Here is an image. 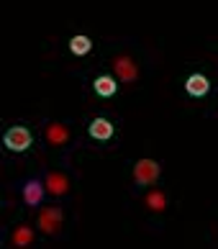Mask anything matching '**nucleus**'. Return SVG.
Segmentation results:
<instances>
[{
    "label": "nucleus",
    "instance_id": "nucleus-1",
    "mask_svg": "<svg viewBox=\"0 0 218 249\" xmlns=\"http://www.w3.org/2000/svg\"><path fill=\"white\" fill-rule=\"evenodd\" d=\"M3 144L8 152H26L34 144V134L26 126H11L3 134Z\"/></svg>",
    "mask_w": 218,
    "mask_h": 249
},
{
    "label": "nucleus",
    "instance_id": "nucleus-2",
    "mask_svg": "<svg viewBox=\"0 0 218 249\" xmlns=\"http://www.w3.org/2000/svg\"><path fill=\"white\" fill-rule=\"evenodd\" d=\"M159 175H162V167H159V162L157 160H139L134 164V180H136V185H154V182L159 180Z\"/></svg>",
    "mask_w": 218,
    "mask_h": 249
},
{
    "label": "nucleus",
    "instance_id": "nucleus-3",
    "mask_svg": "<svg viewBox=\"0 0 218 249\" xmlns=\"http://www.w3.org/2000/svg\"><path fill=\"white\" fill-rule=\"evenodd\" d=\"M62 221H65V211H62L59 206H47V208H41L36 224H39V229L44 234H57L59 226H62Z\"/></svg>",
    "mask_w": 218,
    "mask_h": 249
},
{
    "label": "nucleus",
    "instance_id": "nucleus-4",
    "mask_svg": "<svg viewBox=\"0 0 218 249\" xmlns=\"http://www.w3.org/2000/svg\"><path fill=\"white\" fill-rule=\"evenodd\" d=\"M44 193H47V185H44L41 180L31 178V180H26V182H23V203H26V206H31V208L41 206Z\"/></svg>",
    "mask_w": 218,
    "mask_h": 249
},
{
    "label": "nucleus",
    "instance_id": "nucleus-5",
    "mask_svg": "<svg viewBox=\"0 0 218 249\" xmlns=\"http://www.w3.org/2000/svg\"><path fill=\"white\" fill-rule=\"evenodd\" d=\"M185 90H187L190 98H205L211 93V80L205 75H201V72H193V75L185 80Z\"/></svg>",
    "mask_w": 218,
    "mask_h": 249
},
{
    "label": "nucleus",
    "instance_id": "nucleus-6",
    "mask_svg": "<svg viewBox=\"0 0 218 249\" xmlns=\"http://www.w3.org/2000/svg\"><path fill=\"white\" fill-rule=\"evenodd\" d=\"M113 70H116V77L121 82H134L139 77V67H136V62L131 57H118L113 62Z\"/></svg>",
    "mask_w": 218,
    "mask_h": 249
},
{
    "label": "nucleus",
    "instance_id": "nucleus-7",
    "mask_svg": "<svg viewBox=\"0 0 218 249\" xmlns=\"http://www.w3.org/2000/svg\"><path fill=\"white\" fill-rule=\"evenodd\" d=\"M87 134L93 136L95 142H108L113 136V124L108 121V118H103V116H98V118H93L90 121V128H87Z\"/></svg>",
    "mask_w": 218,
    "mask_h": 249
},
{
    "label": "nucleus",
    "instance_id": "nucleus-8",
    "mask_svg": "<svg viewBox=\"0 0 218 249\" xmlns=\"http://www.w3.org/2000/svg\"><path fill=\"white\" fill-rule=\"evenodd\" d=\"M44 185H47V190L51 196H65L69 190V180H67V175H62V172H47Z\"/></svg>",
    "mask_w": 218,
    "mask_h": 249
},
{
    "label": "nucleus",
    "instance_id": "nucleus-9",
    "mask_svg": "<svg viewBox=\"0 0 218 249\" xmlns=\"http://www.w3.org/2000/svg\"><path fill=\"white\" fill-rule=\"evenodd\" d=\"M93 90H95L101 98H111V95H116L118 82H116V77H111V75H98V77L93 80Z\"/></svg>",
    "mask_w": 218,
    "mask_h": 249
},
{
    "label": "nucleus",
    "instance_id": "nucleus-10",
    "mask_svg": "<svg viewBox=\"0 0 218 249\" xmlns=\"http://www.w3.org/2000/svg\"><path fill=\"white\" fill-rule=\"evenodd\" d=\"M47 139H49V144H54V146L67 144V139H69L67 126H62V124H49V126H47Z\"/></svg>",
    "mask_w": 218,
    "mask_h": 249
},
{
    "label": "nucleus",
    "instance_id": "nucleus-11",
    "mask_svg": "<svg viewBox=\"0 0 218 249\" xmlns=\"http://www.w3.org/2000/svg\"><path fill=\"white\" fill-rule=\"evenodd\" d=\"M90 49H93V41H90V36L77 34V36H72V39H69V52L77 54V57H85Z\"/></svg>",
    "mask_w": 218,
    "mask_h": 249
},
{
    "label": "nucleus",
    "instance_id": "nucleus-12",
    "mask_svg": "<svg viewBox=\"0 0 218 249\" xmlns=\"http://www.w3.org/2000/svg\"><path fill=\"white\" fill-rule=\"evenodd\" d=\"M144 203H147L151 211H165L169 200H167V196H165L162 190H149L147 198H144Z\"/></svg>",
    "mask_w": 218,
    "mask_h": 249
},
{
    "label": "nucleus",
    "instance_id": "nucleus-13",
    "mask_svg": "<svg viewBox=\"0 0 218 249\" xmlns=\"http://www.w3.org/2000/svg\"><path fill=\"white\" fill-rule=\"evenodd\" d=\"M31 242H34V231L29 226H18L13 231V244L16 247H29Z\"/></svg>",
    "mask_w": 218,
    "mask_h": 249
}]
</instances>
